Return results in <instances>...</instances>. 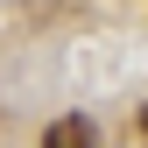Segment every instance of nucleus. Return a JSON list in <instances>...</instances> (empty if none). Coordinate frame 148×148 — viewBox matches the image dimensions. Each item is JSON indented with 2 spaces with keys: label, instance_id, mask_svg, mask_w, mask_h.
I'll use <instances>...</instances> for the list:
<instances>
[{
  "label": "nucleus",
  "instance_id": "obj_1",
  "mask_svg": "<svg viewBox=\"0 0 148 148\" xmlns=\"http://www.w3.org/2000/svg\"><path fill=\"white\" fill-rule=\"evenodd\" d=\"M42 148H99V134H92V120H85V113H64V120H49V127H42Z\"/></svg>",
  "mask_w": 148,
  "mask_h": 148
},
{
  "label": "nucleus",
  "instance_id": "obj_2",
  "mask_svg": "<svg viewBox=\"0 0 148 148\" xmlns=\"http://www.w3.org/2000/svg\"><path fill=\"white\" fill-rule=\"evenodd\" d=\"M134 127H141V134H148V106H141V120H134Z\"/></svg>",
  "mask_w": 148,
  "mask_h": 148
}]
</instances>
